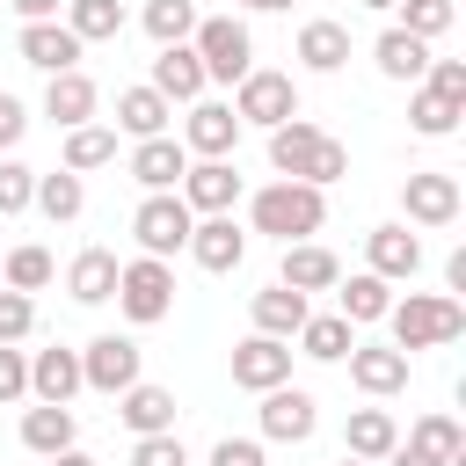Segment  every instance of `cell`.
<instances>
[{"label": "cell", "instance_id": "c3c4849f", "mask_svg": "<svg viewBox=\"0 0 466 466\" xmlns=\"http://www.w3.org/2000/svg\"><path fill=\"white\" fill-rule=\"evenodd\" d=\"M22 22H58V0H7Z\"/></svg>", "mask_w": 466, "mask_h": 466}, {"label": "cell", "instance_id": "f35d334b", "mask_svg": "<svg viewBox=\"0 0 466 466\" xmlns=\"http://www.w3.org/2000/svg\"><path fill=\"white\" fill-rule=\"evenodd\" d=\"M459 116H466V102H444V95H430V87H415V102H408V124H415L422 138H451Z\"/></svg>", "mask_w": 466, "mask_h": 466}, {"label": "cell", "instance_id": "8d00e7d4", "mask_svg": "<svg viewBox=\"0 0 466 466\" xmlns=\"http://www.w3.org/2000/svg\"><path fill=\"white\" fill-rule=\"evenodd\" d=\"M29 204H36L51 226H58V218H80V204H87V182H80V175H66V167H58V175H36V197H29Z\"/></svg>", "mask_w": 466, "mask_h": 466}, {"label": "cell", "instance_id": "1f68e13d", "mask_svg": "<svg viewBox=\"0 0 466 466\" xmlns=\"http://www.w3.org/2000/svg\"><path fill=\"white\" fill-rule=\"evenodd\" d=\"M357 350V328L342 320V313H306V328H299V357H313V364H342Z\"/></svg>", "mask_w": 466, "mask_h": 466}, {"label": "cell", "instance_id": "b9f144b4", "mask_svg": "<svg viewBox=\"0 0 466 466\" xmlns=\"http://www.w3.org/2000/svg\"><path fill=\"white\" fill-rule=\"evenodd\" d=\"M29 328H36V299H29V291H7V284H0V342H22Z\"/></svg>", "mask_w": 466, "mask_h": 466}, {"label": "cell", "instance_id": "d6986e66", "mask_svg": "<svg viewBox=\"0 0 466 466\" xmlns=\"http://www.w3.org/2000/svg\"><path fill=\"white\" fill-rule=\"evenodd\" d=\"M182 175H189V153H182V138H138V146H131V182H138L146 197L175 189Z\"/></svg>", "mask_w": 466, "mask_h": 466}, {"label": "cell", "instance_id": "816d5d0a", "mask_svg": "<svg viewBox=\"0 0 466 466\" xmlns=\"http://www.w3.org/2000/svg\"><path fill=\"white\" fill-rule=\"evenodd\" d=\"M51 466H95V459H87V451H80V444H73V451H58V459H51Z\"/></svg>", "mask_w": 466, "mask_h": 466}, {"label": "cell", "instance_id": "74e56055", "mask_svg": "<svg viewBox=\"0 0 466 466\" xmlns=\"http://www.w3.org/2000/svg\"><path fill=\"white\" fill-rule=\"evenodd\" d=\"M0 284H7V291H44V284H51V248H36V240L7 248V255H0Z\"/></svg>", "mask_w": 466, "mask_h": 466}, {"label": "cell", "instance_id": "5b68a950", "mask_svg": "<svg viewBox=\"0 0 466 466\" xmlns=\"http://www.w3.org/2000/svg\"><path fill=\"white\" fill-rule=\"evenodd\" d=\"M116 306H124V320H131V328L167 320V313H175V269H167V262H153V255L124 262V269H116Z\"/></svg>", "mask_w": 466, "mask_h": 466}, {"label": "cell", "instance_id": "7402d4cb", "mask_svg": "<svg viewBox=\"0 0 466 466\" xmlns=\"http://www.w3.org/2000/svg\"><path fill=\"white\" fill-rule=\"evenodd\" d=\"M189 255H197V269L226 277V269H240V255H248V233H240L233 218H197V226H189Z\"/></svg>", "mask_w": 466, "mask_h": 466}, {"label": "cell", "instance_id": "db71d44e", "mask_svg": "<svg viewBox=\"0 0 466 466\" xmlns=\"http://www.w3.org/2000/svg\"><path fill=\"white\" fill-rule=\"evenodd\" d=\"M357 7H379V15H386V7H400V0H357Z\"/></svg>", "mask_w": 466, "mask_h": 466}, {"label": "cell", "instance_id": "9c48e42d", "mask_svg": "<svg viewBox=\"0 0 466 466\" xmlns=\"http://www.w3.org/2000/svg\"><path fill=\"white\" fill-rule=\"evenodd\" d=\"M459 204H466V197H459V175H444V167H422V175L400 182V211H408V226H430V233H437V226L459 218Z\"/></svg>", "mask_w": 466, "mask_h": 466}, {"label": "cell", "instance_id": "d590c367", "mask_svg": "<svg viewBox=\"0 0 466 466\" xmlns=\"http://www.w3.org/2000/svg\"><path fill=\"white\" fill-rule=\"evenodd\" d=\"M138 22H146V36H153L160 51H167V44H189V29H197V0H146Z\"/></svg>", "mask_w": 466, "mask_h": 466}, {"label": "cell", "instance_id": "7c38bea8", "mask_svg": "<svg viewBox=\"0 0 466 466\" xmlns=\"http://www.w3.org/2000/svg\"><path fill=\"white\" fill-rule=\"evenodd\" d=\"M175 197L189 204V218H226L233 197H240V175H233V160H197V167L175 182Z\"/></svg>", "mask_w": 466, "mask_h": 466}, {"label": "cell", "instance_id": "681fc988", "mask_svg": "<svg viewBox=\"0 0 466 466\" xmlns=\"http://www.w3.org/2000/svg\"><path fill=\"white\" fill-rule=\"evenodd\" d=\"M444 284H451V299H459V291H466V248H459V255H451V262H444Z\"/></svg>", "mask_w": 466, "mask_h": 466}, {"label": "cell", "instance_id": "6da1fadb", "mask_svg": "<svg viewBox=\"0 0 466 466\" xmlns=\"http://www.w3.org/2000/svg\"><path fill=\"white\" fill-rule=\"evenodd\" d=\"M269 167H277L284 182H313V189H328V182L350 175V146L328 138L313 116H291V124L269 131Z\"/></svg>", "mask_w": 466, "mask_h": 466}, {"label": "cell", "instance_id": "ee69618b", "mask_svg": "<svg viewBox=\"0 0 466 466\" xmlns=\"http://www.w3.org/2000/svg\"><path fill=\"white\" fill-rule=\"evenodd\" d=\"M131 466H189V451H182V437L167 430V437H138V444H131Z\"/></svg>", "mask_w": 466, "mask_h": 466}, {"label": "cell", "instance_id": "7dc6e473", "mask_svg": "<svg viewBox=\"0 0 466 466\" xmlns=\"http://www.w3.org/2000/svg\"><path fill=\"white\" fill-rule=\"evenodd\" d=\"M22 131H29V109H22V102H15L7 87H0V153H7V146H15Z\"/></svg>", "mask_w": 466, "mask_h": 466}, {"label": "cell", "instance_id": "cb8c5ba5", "mask_svg": "<svg viewBox=\"0 0 466 466\" xmlns=\"http://www.w3.org/2000/svg\"><path fill=\"white\" fill-rule=\"evenodd\" d=\"M306 299L299 291H284V284H262L255 299H248V320H255V335H277V342H291L299 328H306Z\"/></svg>", "mask_w": 466, "mask_h": 466}, {"label": "cell", "instance_id": "2e32d148", "mask_svg": "<svg viewBox=\"0 0 466 466\" xmlns=\"http://www.w3.org/2000/svg\"><path fill=\"white\" fill-rule=\"evenodd\" d=\"M350 386L371 393V400H386V393L408 386V357H400L393 342H357V350H350Z\"/></svg>", "mask_w": 466, "mask_h": 466}, {"label": "cell", "instance_id": "836d02e7", "mask_svg": "<svg viewBox=\"0 0 466 466\" xmlns=\"http://www.w3.org/2000/svg\"><path fill=\"white\" fill-rule=\"evenodd\" d=\"M66 29L80 44H109L124 36V0H66Z\"/></svg>", "mask_w": 466, "mask_h": 466}, {"label": "cell", "instance_id": "e0dca14e", "mask_svg": "<svg viewBox=\"0 0 466 466\" xmlns=\"http://www.w3.org/2000/svg\"><path fill=\"white\" fill-rule=\"evenodd\" d=\"M175 415H182V408H175V393H167V386H146V379H138V386H124V393H116V422H124L131 437H167V430H175Z\"/></svg>", "mask_w": 466, "mask_h": 466}, {"label": "cell", "instance_id": "f546056e", "mask_svg": "<svg viewBox=\"0 0 466 466\" xmlns=\"http://www.w3.org/2000/svg\"><path fill=\"white\" fill-rule=\"evenodd\" d=\"M167 116H175V102H160L153 87H124V95H116V124H109V131H131V138H167Z\"/></svg>", "mask_w": 466, "mask_h": 466}, {"label": "cell", "instance_id": "5bb4252c", "mask_svg": "<svg viewBox=\"0 0 466 466\" xmlns=\"http://www.w3.org/2000/svg\"><path fill=\"white\" fill-rule=\"evenodd\" d=\"M233 146H240V116H233V102H197L189 124H182V153H197V160H226Z\"/></svg>", "mask_w": 466, "mask_h": 466}, {"label": "cell", "instance_id": "277c9868", "mask_svg": "<svg viewBox=\"0 0 466 466\" xmlns=\"http://www.w3.org/2000/svg\"><path fill=\"white\" fill-rule=\"evenodd\" d=\"M189 51H197L204 80H226V87H240V80L255 73V36H248V22H240V15H197V29H189Z\"/></svg>", "mask_w": 466, "mask_h": 466}, {"label": "cell", "instance_id": "603a6c76", "mask_svg": "<svg viewBox=\"0 0 466 466\" xmlns=\"http://www.w3.org/2000/svg\"><path fill=\"white\" fill-rule=\"evenodd\" d=\"M29 393L51 400V408H66V400L80 393V350H66V342L36 350V357H29Z\"/></svg>", "mask_w": 466, "mask_h": 466}, {"label": "cell", "instance_id": "f1b7e54d", "mask_svg": "<svg viewBox=\"0 0 466 466\" xmlns=\"http://www.w3.org/2000/svg\"><path fill=\"white\" fill-rule=\"evenodd\" d=\"M371 58H379V73H386V80H408V87L430 73V44H422V36H408V29H379Z\"/></svg>", "mask_w": 466, "mask_h": 466}, {"label": "cell", "instance_id": "ffe728a7", "mask_svg": "<svg viewBox=\"0 0 466 466\" xmlns=\"http://www.w3.org/2000/svg\"><path fill=\"white\" fill-rule=\"evenodd\" d=\"M364 255H371V277H386V284H408L422 269V240L408 226H371L364 233Z\"/></svg>", "mask_w": 466, "mask_h": 466}, {"label": "cell", "instance_id": "4316f807", "mask_svg": "<svg viewBox=\"0 0 466 466\" xmlns=\"http://www.w3.org/2000/svg\"><path fill=\"white\" fill-rule=\"evenodd\" d=\"M299 66H306V73H342V66H350V29L328 22V15H313V22L299 29Z\"/></svg>", "mask_w": 466, "mask_h": 466}, {"label": "cell", "instance_id": "9a60e30c", "mask_svg": "<svg viewBox=\"0 0 466 466\" xmlns=\"http://www.w3.org/2000/svg\"><path fill=\"white\" fill-rule=\"evenodd\" d=\"M277 284L284 291H335L342 284V262H335V248H320V240H291L284 248V262H277Z\"/></svg>", "mask_w": 466, "mask_h": 466}, {"label": "cell", "instance_id": "f907efd6", "mask_svg": "<svg viewBox=\"0 0 466 466\" xmlns=\"http://www.w3.org/2000/svg\"><path fill=\"white\" fill-rule=\"evenodd\" d=\"M386 466H430V459H415L408 444H393V451H386Z\"/></svg>", "mask_w": 466, "mask_h": 466}, {"label": "cell", "instance_id": "3957f363", "mask_svg": "<svg viewBox=\"0 0 466 466\" xmlns=\"http://www.w3.org/2000/svg\"><path fill=\"white\" fill-rule=\"evenodd\" d=\"M248 218H255V233H269V240H313L320 226H328V189H313V182H269V189H255V204H248Z\"/></svg>", "mask_w": 466, "mask_h": 466}, {"label": "cell", "instance_id": "11a10c76", "mask_svg": "<svg viewBox=\"0 0 466 466\" xmlns=\"http://www.w3.org/2000/svg\"><path fill=\"white\" fill-rule=\"evenodd\" d=\"M335 466H364V459H350V451H342V459H335Z\"/></svg>", "mask_w": 466, "mask_h": 466}, {"label": "cell", "instance_id": "ba28073f", "mask_svg": "<svg viewBox=\"0 0 466 466\" xmlns=\"http://www.w3.org/2000/svg\"><path fill=\"white\" fill-rule=\"evenodd\" d=\"M255 422H262L269 444H306V437L320 430V400H313L306 386H269L262 408H255Z\"/></svg>", "mask_w": 466, "mask_h": 466}, {"label": "cell", "instance_id": "484cf974", "mask_svg": "<svg viewBox=\"0 0 466 466\" xmlns=\"http://www.w3.org/2000/svg\"><path fill=\"white\" fill-rule=\"evenodd\" d=\"M116 248H80L73 255V269H66V291L80 299V306H102V299H116Z\"/></svg>", "mask_w": 466, "mask_h": 466}, {"label": "cell", "instance_id": "d4e9b609", "mask_svg": "<svg viewBox=\"0 0 466 466\" xmlns=\"http://www.w3.org/2000/svg\"><path fill=\"white\" fill-rule=\"evenodd\" d=\"M393 444H400V422H393L386 408H350V422H342V451H350V459L379 466Z\"/></svg>", "mask_w": 466, "mask_h": 466}, {"label": "cell", "instance_id": "f5cc1de1", "mask_svg": "<svg viewBox=\"0 0 466 466\" xmlns=\"http://www.w3.org/2000/svg\"><path fill=\"white\" fill-rule=\"evenodd\" d=\"M233 7H262V15H277V7H291V0H233Z\"/></svg>", "mask_w": 466, "mask_h": 466}, {"label": "cell", "instance_id": "ac0fdd59", "mask_svg": "<svg viewBox=\"0 0 466 466\" xmlns=\"http://www.w3.org/2000/svg\"><path fill=\"white\" fill-rule=\"evenodd\" d=\"M95 109H102V87L73 66V73H51V87H44V116L58 124V131H73V124H95Z\"/></svg>", "mask_w": 466, "mask_h": 466}, {"label": "cell", "instance_id": "30bf717a", "mask_svg": "<svg viewBox=\"0 0 466 466\" xmlns=\"http://www.w3.org/2000/svg\"><path fill=\"white\" fill-rule=\"evenodd\" d=\"M80 386H95V393L138 386V342H131V335H95V342L80 350Z\"/></svg>", "mask_w": 466, "mask_h": 466}, {"label": "cell", "instance_id": "4fadbf2b", "mask_svg": "<svg viewBox=\"0 0 466 466\" xmlns=\"http://www.w3.org/2000/svg\"><path fill=\"white\" fill-rule=\"evenodd\" d=\"M15 51H22V66H36V73L51 80V73H73L87 44H80V36L66 29V22H22V36H15Z\"/></svg>", "mask_w": 466, "mask_h": 466}, {"label": "cell", "instance_id": "44dd1931", "mask_svg": "<svg viewBox=\"0 0 466 466\" xmlns=\"http://www.w3.org/2000/svg\"><path fill=\"white\" fill-rule=\"evenodd\" d=\"M146 87H153L160 102H204V87H211V80H204V66H197V51H189V44H167V51L153 58V80H146Z\"/></svg>", "mask_w": 466, "mask_h": 466}, {"label": "cell", "instance_id": "f6af8a7d", "mask_svg": "<svg viewBox=\"0 0 466 466\" xmlns=\"http://www.w3.org/2000/svg\"><path fill=\"white\" fill-rule=\"evenodd\" d=\"M29 393V357L15 342H0V400H22Z\"/></svg>", "mask_w": 466, "mask_h": 466}, {"label": "cell", "instance_id": "ab89813d", "mask_svg": "<svg viewBox=\"0 0 466 466\" xmlns=\"http://www.w3.org/2000/svg\"><path fill=\"white\" fill-rule=\"evenodd\" d=\"M451 15H459L451 0H400V22H393V29H408V36H422V44H437V36L451 29Z\"/></svg>", "mask_w": 466, "mask_h": 466}, {"label": "cell", "instance_id": "7bdbcfd3", "mask_svg": "<svg viewBox=\"0 0 466 466\" xmlns=\"http://www.w3.org/2000/svg\"><path fill=\"white\" fill-rule=\"evenodd\" d=\"M422 87H430V95H444V102H466V58H430Z\"/></svg>", "mask_w": 466, "mask_h": 466}, {"label": "cell", "instance_id": "7a4b0ae2", "mask_svg": "<svg viewBox=\"0 0 466 466\" xmlns=\"http://www.w3.org/2000/svg\"><path fill=\"white\" fill-rule=\"evenodd\" d=\"M386 320H393V350L400 357L444 350V342L466 335V299H451V291H408V299L386 306Z\"/></svg>", "mask_w": 466, "mask_h": 466}, {"label": "cell", "instance_id": "52a82bcc", "mask_svg": "<svg viewBox=\"0 0 466 466\" xmlns=\"http://www.w3.org/2000/svg\"><path fill=\"white\" fill-rule=\"evenodd\" d=\"M189 204L175 197V189H160V197H146L138 211H131V233H138V248L153 255V262H167V255H182L189 248Z\"/></svg>", "mask_w": 466, "mask_h": 466}, {"label": "cell", "instance_id": "4dcf8cb0", "mask_svg": "<svg viewBox=\"0 0 466 466\" xmlns=\"http://www.w3.org/2000/svg\"><path fill=\"white\" fill-rule=\"evenodd\" d=\"M335 299H342V320H350V328H371V320H386L393 284H386V277H371V269H357V277H342V284H335Z\"/></svg>", "mask_w": 466, "mask_h": 466}, {"label": "cell", "instance_id": "83f0119b", "mask_svg": "<svg viewBox=\"0 0 466 466\" xmlns=\"http://www.w3.org/2000/svg\"><path fill=\"white\" fill-rule=\"evenodd\" d=\"M73 437H80L73 408H51V400H36V408L22 415V444H29L36 459H58V451H73Z\"/></svg>", "mask_w": 466, "mask_h": 466}, {"label": "cell", "instance_id": "bcb514c9", "mask_svg": "<svg viewBox=\"0 0 466 466\" xmlns=\"http://www.w3.org/2000/svg\"><path fill=\"white\" fill-rule=\"evenodd\" d=\"M211 466H269V459H262L255 437H218V444H211Z\"/></svg>", "mask_w": 466, "mask_h": 466}, {"label": "cell", "instance_id": "60d3db41", "mask_svg": "<svg viewBox=\"0 0 466 466\" xmlns=\"http://www.w3.org/2000/svg\"><path fill=\"white\" fill-rule=\"evenodd\" d=\"M29 197H36V167H22V160H0V218L29 211Z\"/></svg>", "mask_w": 466, "mask_h": 466}, {"label": "cell", "instance_id": "8fae6325", "mask_svg": "<svg viewBox=\"0 0 466 466\" xmlns=\"http://www.w3.org/2000/svg\"><path fill=\"white\" fill-rule=\"evenodd\" d=\"M233 386H240V393L291 386V342H277V335H248V342H233Z\"/></svg>", "mask_w": 466, "mask_h": 466}, {"label": "cell", "instance_id": "8992f818", "mask_svg": "<svg viewBox=\"0 0 466 466\" xmlns=\"http://www.w3.org/2000/svg\"><path fill=\"white\" fill-rule=\"evenodd\" d=\"M233 116H240V124H262V131L291 124V116H299V87H291V73H269V66H255V73L233 87Z\"/></svg>", "mask_w": 466, "mask_h": 466}, {"label": "cell", "instance_id": "e575fe53", "mask_svg": "<svg viewBox=\"0 0 466 466\" xmlns=\"http://www.w3.org/2000/svg\"><path fill=\"white\" fill-rule=\"evenodd\" d=\"M116 160V131L109 124H73L66 131V175H87V167H109Z\"/></svg>", "mask_w": 466, "mask_h": 466}, {"label": "cell", "instance_id": "d6a6232c", "mask_svg": "<svg viewBox=\"0 0 466 466\" xmlns=\"http://www.w3.org/2000/svg\"><path fill=\"white\" fill-rule=\"evenodd\" d=\"M408 451L430 459V466H459V459H466V430H459L451 415H422V422L408 430Z\"/></svg>", "mask_w": 466, "mask_h": 466}]
</instances>
